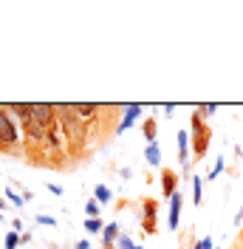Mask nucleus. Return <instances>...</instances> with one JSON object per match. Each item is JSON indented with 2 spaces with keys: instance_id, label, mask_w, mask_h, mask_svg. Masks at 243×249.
<instances>
[{
  "instance_id": "nucleus-1",
  "label": "nucleus",
  "mask_w": 243,
  "mask_h": 249,
  "mask_svg": "<svg viewBox=\"0 0 243 249\" xmlns=\"http://www.w3.org/2000/svg\"><path fill=\"white\" fill-rule=\"evenodd\" d=\"M23 127L17 122L15 116H12V110L6 108V105H0V150L3 153H9V150H15L23 144Z\"/></svg>"
},
{
  "instance_id": "nucleus-2",
  "label": "nucleus",
  "mask_w": 243,
  "mask_h": 249,
  "mask_svg": "<svg viewBox=\"0 0 243 249\" xmlns=\"http://www.w3.org/2000/svg\"><path fill=\"white\" fill-rule=\"evenodd\" d=\"M57 116H60V127L65 142H71V150H79L85 144V122H79L74 113H71V105H57Z\"/></svg>"
},
{
  "instance_id": "nucleus-3",
  "label": "nucleus",
  "mask_w": 243,
  "mask_h": 249,
  "mask_svg": "<svg viewBox=\"0 0 243 249\" xmlns=\"http://www.w3.org/2000/svg\"><path fill=\"white\" fill-rule=\"evenodd\" d=\"M192 147H195V159H204V153L209 150V139H212V130L204 124V119L192 110Z\"/></svg>"
},
{
  "instance_id": "nucleus-4",
  "label": "nucleus",
  "mask_w": 243,
  "mask_h": 249,
  "mask_svg": "<svg viewBox=\"0 0 243 249\" xmlns=\"http://www.w3.org/2000/svg\"><path fill=\"white\" fill-rule=\"evenodd\" d=\"M156 213H158V204L153 201V198H141V230L147 235H156L158 232V218H156Z\"/></svg>"
},
{
  "instance_id": "nucleus-5",
  "label": "nucleus",
  "mask_w": 243,
  "mask_h": 249,
  "mask_svg": "<svg viewBox=\"0 0 243 249\" xmlns=\"http://www.w3.org/2000/svg\"><path fill=\"white\" fill-rule=\"evenodd\" d=\"M31 108H34V119L43 124L46 130L60 122V116H57V105H48V102H31Z\"/></svg>"
},
{
  "instance_id": "nucleus-6",
  "label": "nucleus",
  "mask_w": 243,
  "mask_h": 249,
  "mask_svg": "<svg viewBox=\"0 0 243 249\" xmlns=\"http://www.w3.org/2000/svg\"><path fill=\"white\" fill-rule=\"evenodd\" d=\"M190 142H192L190 130H178V164H181L184 173H190V159H192V153H190Z\"/></svg>"
},
{
  "instance_id": "nucleus-7",
  "label": "nucleus",
  "mask_w": 243,
  "mask_h": 249,
  "mask_svg": "<svg viewBox=\"0 0 243 249\" xmlns=\"http://www.w3.org/2000/svg\"><path fill=\"white\" fill-rule=\"evenodd\" d=\"M99 105H93V102H74L71 105V113H74L79 122H91V119H96V113H99Z\"/></svg>"
},
{
  "instance_id": "nucleus-8",
  "label": "nucleus",
  "mask_w": 243,
  "mask_h": 249,
  "mask_svg": "<svg viewBox=\"0 0 243 249\" xmlns=\"http://www.w3.org/2000/svg\"><path fill=\"white\" fill-rule=\"evenodd\" d=\"M141 110H144V105H136V102H133V105H124V108H122V122H119V127H116V133H124V130L141 116Z\"/></svg>"
},
{
  "instance_id": "nucleus-9",
  "label": "nucleus",
  "mask_w": 243,
  "mask_h": 249,
  "mask_svg": "<svg viewBox=\"0 0 243 249\" xmlns=\"http://www.w3.org/2000/svg\"><path fill=\"white\" fill-rule=\"evenodd\" d=\"M178 224H181V190L170 198V215H167V227L173 232L178 230Z\"/></svg>"
},
{
  "instance_id": "nucleus-10",
  "label": "nucleus",
  "mask_w": 243,
  "mask_h": 249,
  "mask_svg": "<svg viewBox=\"0 0 243 249\" xmlns=\"http://www.w3.org/2000/svg\"><path fill=\"white\" fill-rule=\"evenodd\" d=\"M161 193H164V198H167V201L178 193V173L161 170Z\"/></svg>"
},
{
  "instance_id": "nucleus-11",
  "label": "nucleus",
  "mask_w": 243,
  "mask_h": 249,
  "mask_svg": "<svg viewBox=\"0 0 243 249\" xmlns=\"http://www.w3.org/2000/svg\"><path fill=\"white\" fill-rule=\"evenodd\" d=\"M62 142H65V136H62L60 124L48 127V133H46V147H48V150H62Z\"/></svg>"
},
{
  "instance_id": "nucleus-12",
  "label": "nucleus",
  "mask_w": 243,
  "mask_h": 249,
  "mask_svg": "<svg viewBox=\"0 0 243 249\" xmlns=\"http://www.w3.org/2000/svg\"><path fill=\"white\" fill-rule=\"evenodd\" d=\"M144 161H147L150 167H158V164H161V144H158V142H150V144H147Z\"/></svg>"
},
{
  "instance_id": "nucleus-13",
  "label": "nucleus",
  "mask_w": 243,
  "mask_h": 249,
  "mask_svg": "<svg viewBox=\"0 0 243 249\" xmlns=\"http://www.w3.org/2000/svg\"><path fill=\"white\" fill-rule=\"evenodd\" d=\"M119 235H122L119 224H116V221H110V224H105V230H102V244H116V241H119Z\"/></svg>"
},
{
  "instance_id": "nucleus-14",
  "label": "nucleus",
  "mask_w": 243,
  "mask_h": 249,
  "mask_svg": "<svg viewBox=\"0 0 243 249\" xmlns=\"http://www.w3.org/2000/svg\"><path fill=\"white\" fill-rule=\"evenodd\" d=\"M190 184H192V204L201 207V201H204V178L201 176H190Z\"/></svg>"
},
{
  "instance_id": "nucleus-15",
  "label": "nucleus",
  "mask_w": 243,
  "mask_h": 249,
  "mask_svg": "<svg viewBox=\"0 0 243 249\" xmlns=\"http://www.w3.org/2000/svg\"><path fill=\"white\" fill-rule=\"evenodd\" d=\"M93 198H96V201L105 207V204L113 201V190H110L107 184H96V187H93Z\"/></svg>"
},
{
  "instance_id": "nucleus-16",
  "label": "nucleus",
  "mask_w": 243,
  "mask_h": 249,
  "mask_svg": "<svg viewBox=\"0 0 243 249\" xmlns=\"http://www.w3.org/2000/svg\"><path fill=\"white\" fill-rule=\"evenodd\" d=\"M156 127H158L156 116H147V119H144V124H141V130H144V139H147V144H150V142H158V139H156V136H158V133H156Z\"/></svg>"
},
{
  "instance_id": "nucleus-17",
  "label": "nucleus",
  "mask_w": 243,
  "mask_h": 249,
  "mask_svg": "<svg viewBox=\"0 0 243 249\" xmlns=\"http://www.w3.org/2000/svg\"><path fill=\"white\" fill-rule=\"evenodd\" d=\"M20 244H23V235L15 232V230H9V232H6V238H3V249H17Z\"/></svg>"
},
{
  "instance_id": "nucleus-18",
  "label": "nucleus",
  "mask_w": 243,
  "mask_h": 249,
  "mask_svg": "<svg viewBox=\"0 0 243 249\" xmlns=\"http://www.w3.org/2000/svg\"><path fill=\"white\" fill-rule=\"evenodd\" d=\"M102 230H105V221L102 218H85V232L102 235Z\"/></svg>"
},
{
  "instance_id": "nucleus-19",
  "label": "nucleus",
  "mask_w": 243,
  "mask_h": 249,
  "mask_svg": "<svg viewBox=\"0 0 243 249\" xmlns=\"http://www.w3.org/2000/svg\"><path fill=\"white\" fill-rule=\"evenodd\" d=\"M195 113L201 116V119H209V116H215V113H218V105H215V102H207V105H195Z\"/></svg>"
},
{
  "instance_id": "nucleus-20",
  "label": "nucleus",
  "mask_w": 243,
  "mask_h": 249,
  "mask_svg": "<svg viewBox=\"0 0 243 249\" xmlns=\"http://www.w3.org/2000/svg\"><path fill=\"white\" fill-rule=\"evenodd\" d=\"M224 167H226V161H224V156H218V161L212 164V170H209V176H207L204 181H218V176L224 173Z\"/></svg>"
},
{
  "instance_id": "nucleus-21",
  "label": "nucleus",
  "mask_w": 243,
  "mask_h": 249,
  "mask_svg": "<svg viewBox=\"0 0 243 249\" xmlns=\"http://www.w3.org/2000/svg\"><path fill=\"white\" fill-rule=\"evenodd\" d=\"M116 249H144V247H141V244H136L130 235L122 232V235H119V241H116Z\"/></svg>"
},
{
  "instance_id": "nucleus-22",
  "label": "nucleus",
  "mask_w": 243,
  "mask_h": 249,
  "mask_svg": "<svg viewBox=\"0 0 243 249\" xmlns=\"http://www.w3.org/2000/svg\"><path fill=\"white\" fill-rule=\"evenodd\" d=\"M3 196H6V201H12V204H15L17 210H20V207L26 204V198H23L20 193H15V187H6V193H3Z\"/></svg>"
},
{
  "instance_id": "nucleus-23",
  "label": "nucleus",
  "mask_w": 243,
  "mask_h": 249,
  "mask_svg": "<svg viewBox=\"0 0 243 249\" xmlns=\"http://www.w3.org/2000/svg\"><path fill=\"white\" fill-rule=\"evenodd\" d=\"M99 213H102V204L96 201V198L85 201V215H88V218H99Z\"/></svg>"
},
{
  "instance_id": "nucleus-24",
  "label": "nucleus",
  "mask_w": 243,
  "mask_h": 249,
  "mask_svg": "<svg viewBox=\"0 0 243 249\" xmlns=\"http://www.w3.org/2000/svg\"><path fill=\"white\" fill-rule=\"evenodd\" d=\"M34 224H43V227H57V218L54 215H37Z\"/></svg>"
},
{
  "instance_id": "nucleus-25",
  "label": "nucleus",
  "mask_w": 243,
  "mask_h": 249,
  "mask_svg": "<svg viewBox=\"0 0 243 249\" xmlns=\"http://www.w3.org/2000/svg\"><path fill=\"white\" fill-rule=\"evenodd\" d=\"M48 193H51V196H57V198H62V196H65V190H62L60 184H48Z\"/></svg>"
},
{
  "instance_id": "nucleus-26",
  "label": "nucleus",
  "mask_w": 243,
  "mask_h": 249,
  "mask_svg": "<svg viewBox=\"0 0 243 249\" xmlns=\"http://www.w3.org/2000/svg\"><path fill=\"white\" fill-rule=\"evenodd\" d=\"M74 249H91V241H88V238H82V241H76V244H74Z\"/></svg>"
},
{
  "instance_id": "nucleus-27",
  "label": "nucleus",
  "mask_w": 243,
  "mask_h": 249,
  "mask_svg": "<svg viewBox=\"0 0 243 249\" xmlns=\"http://www.w3.org/2000/svg\"><path fill=\"white\" fill-rule=\"evenodd\" d=\"M12 224H15V227H12V230H15V232H20V235H23V221H20V218H15V221H12Z\"/></svg>"
},
{
  "instance_id": "nucleus-28",
  "label": "nucleus",
  "mask_w": 243,
  "mask_h": 249,
  "mask_svg": "<svg viewBox=\"0 0 243 249\" xmlns=\"http://www.w3.org/2000/svg\"><path fill=\"white\" fill-rule=\"evenodd\" d=\"M119 176H122V178H124V181H127V178H130L133 173H130V167H122V170H119Z\"/></svg>"
},
{
  "instance_id": "nucleus-29",
  "label": "nucleus",
  "mask_w": 243,
  "mask_h": 249,
  "mask_svg": "<svg viewBox=\"0 0 243 249\" xmlns=\"http://www.w3.org/2000/svg\"><path fill=\"white\" fill-rule=\"evenodd\" d=\"M243 224V210H238V213H235V227H241Z\"/></svg>"
},
{
  "instance_id": "nucleus-30",
  "label": "nucleus",
  "mask_w": 243,
  "mask_h": 249,
  "mask_svg": "<svg viewBox=\"0 0 243 249\" xmlns=\"http://www.w3.org/2000/svg\"><path fill=\"white\" fill-rule=\"evenodd\" d=\"M6 210V196H0V213Z\"/></svg>"
},
{
  "instance_id": "nucleus-31",
  "label": "nucleus",
  "mask_w": 243,
  "mask_h": 249,
  "mask_svg": "<svg viewBox=\"0 0 243 249\" xmlns=\"http://www.w3.org/2000/svg\"><path fill=\"white\" fill-rule=\"evenodd\" d=\"M102 249H116V244H102Z\"/></svg>"
},
{
  "instance_id": "nucleus-32",
  "label": "nucleus",
  "mask_w": 243,
  "mask_h": 249,
  "mask_svg": "<svg viewBox=\"0 0 243 249\" xmlns=\"http://www.w3.org/2000/svg\"><path fill=\"white\" fill-rule=\"evenodd\" d=\"M215 249H218V247H215Z\"/></svg>"
}]
</instances>
